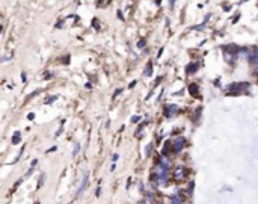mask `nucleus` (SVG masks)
Masks as SVG:
<instances>
[{"label":"nucleus","instance_id":"nucleus-1","mask_svg":"<svg viewBox=\"0 0 258 204\" xmlns=\"http://www.w3.org/2000/svg\"><path fill=\"white\" fill-rule=\"evenodd\" d=\"M248 88H249V83H246V82L232 83V85H229V88H228V92H229V94H240V92H243V91L248 89Z\"/></svg>","mask_w":258,"mask_h":204},{"label":"nucleus","instance_id":"nucleus-2","mask_svg":"<svg viewBox=\"0 0 258 204\" xmlns=\"http://www.w3.org/2000/svg\"><path fill=\"white\" fill-rule=\"evenodd\" d=\"M177 112H178V107H177L175 104H168V106L165 107V117L171 118V117H174V115H175Z\"/></svg>","mask_w":258,"mask_h":204},{"label":"nucleus","instance_id":"nucleus-3","mask_svg":"<svg viewBox=\"0 0 258 204\" xmlns=\"http://www.w3.org/2000/svg\"><path fill=\"white\" fill-rule=\"evenodd\" d=\"M248 56H249L251 62H254V64H258V49H257V47L251 49V50L248 52Z\"/></svg>","mask_w":258,"mask_h":204},{"label":"nucleus","instance_id":"nucleus-4","mask_svg":"<svg viewBox=\"0 0 258 204\" xmlns=\"http://www.w3.org/2000/svg\"><path fill=\"white\" fill-rule=\"evenodd\" d=\"M189 92H190L193 97H199V88H198L196 83H190V86H189Z\"/></svg>","mask_w":258,"mask_h":204},{"label":"nucleus","instance_id":"nucleus-5","mask_svg":"<svg viewBox=\"0 0 258 204\" xmlns=\"http://www.w3.org/2000/svg\"><path fill=\"white\" fill-rule=\"evenodd\" d=\"M88 177H89V174H88V172H85L83 181H82V185H80V188H79V191H77V197H80V195H82V192H83V189H85V186H86V183H88Z\"/></svg>","mask_w":258,"mask_h":204},{"label":"nucleus","instance_id":"nucleus-6","mask_svg":"<svg viewBox=\"0 0 258 204\" xmlns=\"http://www.w3.org/2000/svg\"><path fill=\"white\" fill-rule=\"evenodd\" d=\"M183 147H184V139H177L175 141V144H174V151H181L183 150Z\"/></svg>","mask_w":258,"mask_h":204},{"label":"nucleus","instance_id":"nucleus-7","mask_svg":"<svg viewBox=\"0 0 258 204\" xmlns=\"http://www.w3.org/2000/svg\"><path fill=\"white\" fill-rule=\"evenodd\" d=\"M196 70H198V64H190L189 67H187V73H189V74L195 73Z\"/></svg>","mask_w":258,"mask_h":204},{"label":"nucleus","instance_id":"nucleus-8","mask_svg":"<svg viewBox=\"0 0 258 204\" xmlns=\"http://www.w3.org/2000/svg\"><path fill=\"white\" fill-rule=\"evenodd\" d=\"M175 175H177V178H184L186 177V171H184V168H178L177 169V172H175Z\"/></svg>","mask_w":258,"mask_h":204},{"label":"nucleus","instance_id":"nucleus-9","mask_svg":"<svg viewBox=\"0 0 258 204\" xmlns=\"http://www.w3.org/2000/svg\"><path fill=\"white\" fill-rule=\"evenodd\" d=\"M145 74H147V76H151V74H153V65H151V62H148V64H147Z\"/></svg>","mask_w":258,"mask_h":204},{"label":"nucleus","instance_id":"nucleus-10","mask_svg":"<svg viewBox=\"0 0 258 204\" xmlns=\"http://www.w3.org/2000/svg\"><path fill=\"white\" fill-rule=\"evenodd\" d=\"M201 112H202V107H196V112H195V115H193V121H198L199 120Z\"/></svg>","mask_w":258,"mask_h":204},{"label":"nucleus","instance_id":"nucleus-11","mask_svg":"<svg viewBox=\"0 0 258 204\" xmlns=\"http://www.w3.org/2000/svg\"><path fill=\"white\" fill-rule=\"evenodd\" d=\"M223 49H225L226 52H228V50H229V52H240V50H239V47H236V45H225Z\"/></svg>","mask_w":258,"mask_h":204},{"label":"nucleus","instance_id":"nucleus-12","mask_svg":"<svg viewBox=\"0 0 258 204\" xmlns=\"http://www.w3.org/2000/svg\"><path fill=\"white\" fill-rule=\"evenodd\" d=\"M18 142H20V132H17L12 138V144H18Z\"/></svg>","mask_w":258,"mask_h":204},{"label":"nucleus","instance_id":"nucleus-13","mask_svg":"<svg viewBox=\"0 0 258 204\" xmlns=\"http://www.w3.org/2000/svg\"><path fill=\"white\" fill-rule=\"evenodd\" d=\"M44 178H45V177H44V175H41V178H39V185H38V188H41V186L44 185Z\"/></svg>","mask_w":258,"mask_h":204},{"label":"nucleus","instance_id":"nucleus-14","mask_svg":"<svg viewBox=\"0 0 258 204\" xmlns=\"http://www.w3.org/2000/svg\"><path fill=\"white\" fill-rule=\"evenodd\" d=\"M106 3H107V2H104V0H100V2L97 3V6H104Z\"/></svg>","mask_w":258,"mask_h":204},{"label":"nucleus","instance_id":"nucleus-15","mask_svg":"<svg viewBox=\"0 0 258 204\" xmlns=\"http://www.w3.org/2000/svg\"><path fill=\"white\" fill-rule=\"evenodd\" d=\"M118 157H119L118 154H113V157H112V160H113V162H116V160H118Z\"/></svg>","mask_w":258,"mask_h":204},{"label":"nucleus","instance_id":"nucleus-16","mask_svg":"<svg viewBox=\"0 0 258 204\" xmlns=\"http://www.w3.org/2000/svg\"><path fill=\"white\" fill-rule=\"evenodd\" d=\"M68 59H69V58H68V56H65V58L62 59V64H68Z\"/></svg>","mask_w":258,"mask_h":204},{"label":"nucleus","instance_id":"nucleus-17","mask_svg":"<svg viewBox=\"0 0 258 204\" xmlns=\"http://www.w3.org/2000/svg\"><path fill=\"white\" fill-rule=\"evenodd\" d=\"M174 5H175V0H169V6L174 8Z\"/></svg>","mask_w":258,"mask_h":204},{"label":"nucleus","instance_id":"nucleus-18","mask_svg":"<svg viewBox=\"0 0 258 204\" xmlns=\"http://www.w3.org/2000/svg\"><path fill=\"white\" fill-rule=\"evenodd\" d=\"M144 44H145V41L142 39V41H139V44H137V45H139V47H144Z\"/></svg>","mask_w":258,"mask_h":204},{"label":"nucleus","instance_id":"nucleus-19","mask_svg":"<svg viewBox=\"0 0 258 204\" xmlns=\"http://www.w3.org/2000/svg\"><path fill=\"white\" fill-rule=\"evenodd\" d=\"M36 163H38V160H36V159H35V160H32V163H30V166H32V168H33V166H35V165H36Z\"/></svg>","mask_w":258,"mask_h":204},{"label":"nucleus","instance_id":"nucleus-20","mask_svg":"<svg viewBox=\"0 0 258 204\" xmlns=\"http://www.w3.org/2000/svg\"><path fill=\"white\" fill-rule=\"evenodd\" d=\"M79 150H80V145H76V150H74V154H77V153H79Z\"/></svg>","mask_w":258,"mask_h":204},{"label":"nucleus","instance_id":"nucleus-21","mask_svg":"<svg viewBox=\"0 0 258 204\" xmlns=\"http://www.w3.org/2000/svg\"><path fill=\"white\" fill-rule=\"evenodd\" d=\"M62 24H63V21H59L57 24H56V27H62Z\"/></svg>","mask_w":258,"mask_h":204},{"label":"nucleus","instance_id":"nucleus-22","mask_svg":"<svg viewBox=\"0 0 258 204\" xmlns=\"http://www.w3.org/2000/svg\"><path fill=\"white\" fill-rule=\"evenodd\" d=\"M33 117H35L33 113H29V115H27V118H29V120H33Z\"/></svg>","mask_w":258,"mask_h":204},{"label":"nucleus","instance_id":"nucleus-23","mask_svg":"<svg viewBox=\"0 0 258 204\" xmlns=\"http://www.w3.org/2000/svg\"><path fill=\"white\" fill-rule=\"evenodd\" d=\"M160 2H161V0H156V3H157V5H160Z\"/></svg>","mask_w":258,"mask_h":204},{"label":"nucleus","instance_id":"nucleus-24","mask_svg":"<svg viewBox=\"0 0 258 204\" xmlns=\"http://www.w3.org/2000/svg\"><path fill=\"white\" fill-rule=\"evenodd\" d=\"M255 73H257V76H258V67H257V70H255Z\"/></svg>","mask_w":258,"mask_h":204}]
</instances>
